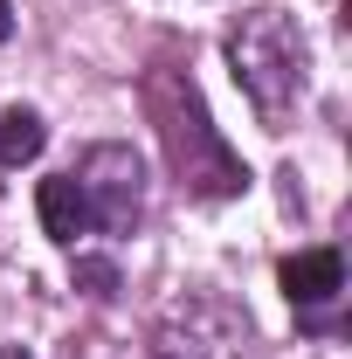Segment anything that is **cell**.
Returning <instances> with one entry per match:
<instances>
[{"label": "cell", "mask_w": 352, "mask_h": 359, "mask_svg": "<svg viewBox=\"0 0 352 359\" xmlns=\"http://www.w3.org/2000/svg\"><path fill=\"white\" fill-rule=\"evenodd\" d=\"M145 118L159 125V145H166L180 187L194 201H235L249 187V166L215 132V118H208V104H201V90H194L187 69H152L145 76Z\"/></svg>", "instance_id": "cell-1"}, {"label": "cell", "mask_w": 352, "mask_h": 359, "mask_svg": "<svg viewBox=\"0 0 352 359\" xmlns=\"http://www.w3.org/2000/svg\"><path fill=\"white\" fill-rule=\"evenodd\" d=\"M221 48H228V69H235L242 97L256 104V118L269 132H283L304 104V28L283 7H249Z\"/></svg>", "instance_id": "cell-2"}, {"label": "cell", "mask_w": 352, "mask_h": 359, "mask_svg": "<svg viewBox=\"0 0 352 359\" xmlns=\"http://www.w3.org/2000/svg\"><path fill=\"white\" fill-rule=\"evenodd\" d=\"M76 194H83V208H90V228L132 235L138 215H145V166H138V152L118 145V138L90 145L83 159H76Z\"/></svg>", "instance_id": "cell-3"}, {"label": "cell", "mask_w": 352, "mask_h": 359, "mask_svg": "<svg viewBox=\"0 0 352 359\" xmlns=\"http://www.w3.org/2000/svg\"><path fill=\"white\" fill-rule=\"evenodd\" d=\"M339 290H346V256L339 249H297L290 263H283V297L297 304V311H325V304H339Z\"/></svg>", "instance_id": "cell-4"}, {"label": "cell", "mask_w": 352, "mask_h": 359, "mask_svg": "<svg viewBox=\"0 0 352 359\" xmlns=\"http://www.w3.org/2000/svg\"><path fill=\"white\" fill-rule=\"evenodd\" d=\"M35 208H42V228L55 235V242H76V235L90 228V208H83V194H76V173H55V180H42Z\"/></svg>", "instance_id": "cell-5"}, {"label": "cell", "mask_w": 352, "mask_h": 359, "mask_svg": "<svg viewBox=\"0 0 352 359\" xmlns=\"http://www.w3.org/2000/svg\"><path fill=\"white\" fill-rule=\"evenodd\" d=\"M42 145H48L42 111H28V104L0 111V166H28V159H42Z\"/></svg>", "instance_id": "cell-6"}, {"label": "cell", "mask_w": 352, "mask_h": 359, "mask_svg": "<svg viewBox=\"0 0 352 359\" xmlns=\"http://www.w3.org/2000/svg\"><path fill=\"white\" fill-rule=\"evenodd\" d=\"M76 290H90V297H118V263H111V256H76Z\"/></svg>", "instance_id": "cell-7"}, {"label": "cell", "mask_w": 352, "mask_h": 359, "mask_svg": "<svg viewBox=\"0 0 352 359\" xmlns=\"http://www.w3.org/2000/svg\"><path fill=\"white\" fill-rule=\"evenodd\" d=\"M152 359H208V353H201L194 339H180V332H159V353Z\"/></svg>", "instance_id": "cell-8"}, {"label": "cell", "mask_w": 352, "mask_h": 359, "mask_svg": "<svg viewBox=\"0 0 352 359\" xmlns=\"http://www.w3.org/2000/svg\"><path fill=\"white\" fill-rule=\"evenodd\" d=\"M7 35H14V14H7V0H0V42H7Z\"/></svg>", "instance_id": "cell-9"}, {"label": "cell", "mask_w": 352, "mask_h": 359, "mask_svg": "<svg viewBox=\"0 0 352 359\" xmlns=\"http://www.w3.org/2000/svg\"><path fill=\"white\" fill-rule=\"evenodd\" d=\"M0 359H28V346H0Z\"/></svg>", "instance_id": "cell-10"}]
</instances>
